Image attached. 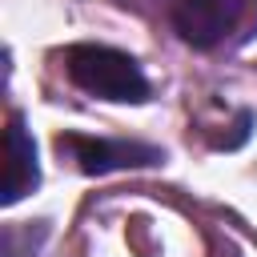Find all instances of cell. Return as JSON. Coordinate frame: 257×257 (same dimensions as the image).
Segmentation results:
<instances>
[{
	"instance_id": "1",
	"label": "cell",
	"mask_w": 257,
	"mask_h": 257,
	"mask_svg": "<svg viewBox=\"0 0 257 257\" xmlns=\"http://www.w3.org/2000/svg\"><path fill=\"white\" fill-rule=\"evenodd\" d=\"M64 64H68L72 84L100 96V100L137 104V100L149 96V80L128 52H116V48H104V44H76V48H68Z\"/></svg>"
},
{
	"instance_id": "2",
	"label": "cell",
	"mask_w": 257,
	"mask_h": 257,
	"mask_svg": "<svg viewBox=\"0 0 257 257\" xmlns=\"http://www.w3.org/2000/svg\"><path fill=\"white\" fill-rule=\"evenodd\" d=\"M257 24V0H177L173 28L193 48H217Z\"/></svg>"
},
{
	"instance_id": "3",
	"label": "cell",
	"mask_w": 257,
	"mask_h": 257,
	"mask_svg": "<svg viewBox=\"0 0 257 257\" xmlns=\"http://www.w3.org/2000/svg\"><path fill=\"white\" fill-rule=\"evenodd\" d=\"M60 153H72L80 173H112V169H137V165H157L161 153L153 145L137 141H100V137H60Z\"/></svg>"
},
{
	"instance_id": "4",
	"label": "cell",
	"mask_w": 257,
	"mask_h": 257,
	"mask_svg": "<svg viewBox=\"0 0 257 257\" xmlns=\"http://www.w3.org/2000/svg\"><path fill=\"white\" fill-rule=\"evenodd\" d=\"M40 181V169H36V145L24 128L20 116L8 120V133H4V193L0 201L4 205H16L20 197H28Z\"/></svg>"
}]
</instances>
